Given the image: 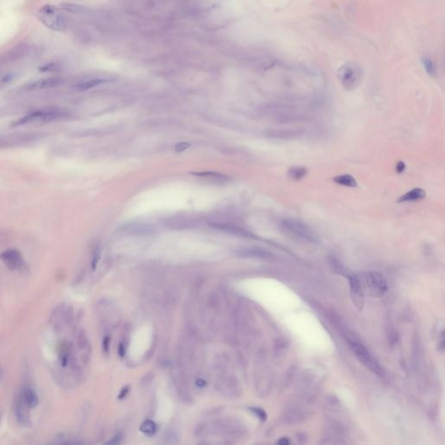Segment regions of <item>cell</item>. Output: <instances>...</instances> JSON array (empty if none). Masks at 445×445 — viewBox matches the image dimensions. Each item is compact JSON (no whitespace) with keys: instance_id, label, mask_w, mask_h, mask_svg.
<instances>
[{"instance_id":"obj_14","label":"cell","mask_w":445,"mask_h":445,"mask_svg":"<svg viewBox=\"0 0 445 445\" xmlns=\"http://www.w3.org/2000/svg\"><path fill=\"white\" fill-rule=\"evenodd\" d=\"M329 263H330V267L331 269L333 270L335 273H338V274L341 275V276H344L347 278L349 275H350V270H348L342 263L340 262L339 260L336 259V258H330L329 259Z\"/></svg>"},{"instance_id":"obj_15","label":"cell","mask_w":445,"mask_h":445,"mask_svg":"<svg viewBox=\"0 0 445 445\" xmlns=\"http://www.w3.org/2000/svg\"><path fill=\"white\" fill-rule=\"evenodd\" d=\"M335 183L346 187H356L358 185L357 180L354 179L353 176L350 174H343V175L337 176L333 179Z\"/></svg>"},{"instance_id":"obj_7","label":"cell","mask_w":445,"mask_h":445,"mask_svg":"<svg viewBox=\"0 0 445 445\" xmlns=\"http://www.w3.org/2000/svg\"><path fill=\"white\" fill-rule=\"evenodd\" d=\"M0 259L9 270L21 271L26 268V263L23 256L16 249L4 250L0 254Z\"/></svg>"},{"instance_id":"obj_6","label":"cell","mask_w":445,"mask_h":445,"mask_svg":"<svg viewBox=\"0 0 445 445\" xmlns=\"http://www.w3.org/2000/svg\"><path fill=\"white\" fill-rule=\"evenodd\" d=\"M39 19L46 27L53 31L63 32L67 27V20L62 13H60V8L50 14L39 13Z\"/></svg>"},{"instance_id":"obj_5","label":"cell","mask_w":445,"mask_h":445,"mask_svg":"<svg viewBox=\"0 0 445 445\" xmlns=\"http://www.w3.org/2000/svg\"><path fill=\"white\" fill-rule=\"evenodd\" d=\"M64 116V112L55 110L50 111H40L32 112L28 115H25L20 120H17L12 123V126H21L27 123H34V122H50L52 120H59Z\"/></svg>"},{"instance_id":"obj_10","label":"cell","mask_w":445,"mask_h":445,"mask_svg":"<svg viewBox=\"0 0 445 445\" xmlns=\"http://www.w3.org/2000/svg\"><path fill=\"white\" fill-rule=\"evenodd\" d=\"M70 322V311L65 306H58L52 312L51 324L54 330L58 332L63 330Z\"/></svg>"},{"instance_id":"obj_21","label":"cell","mask_w":445,"mask_h":445,"mask_svg":"<svg viewBox=\"0 0 445 445\" xmlns=\"http://www.w3.org/2000/svg\"><path fill=\"white\" fill-rule=\"evenodd\" d=\"M444 322L443 321H440V323H438V326L436 327V330H437V341H438V344H437V348H438V351L440 352H444L445 350V328H444Z\"/></svg>"},{"instance_id":"obj_2","label":"cell","mask_w":445,"mask_h":445,"mask_svg":"<svg viewBox=\"0 0 445 445\" xmlns=\"http://www.w3.org/2000/svg\"><path fill=\"white\" fill-rule=\"evenodd\" d=\"M364 292L373 298H382L388 290L385 278L379 272L370 271L358 275Z\"/></svg>"},{"instance_id":"obj_30","label":"cell","mask_w":445,"mask_h":445,"mask_svg":"<svg viewBox=\"0 0 445 445\" xmlns=\"http://www.w3.org/2000/svg\"><path fill=\"white\" fill-rule=\"evenodd\" d=\"M4 379V370L2 369V366L0 364V383L3 381Z\"/></svg>"},{"instance_id":"obj_11","label":"cell","mask_w":445,"mask_h":445,"mask_svg":"<svg viewBox=\"0 0 445 445\" xmlns=\"http://www.w3.org/2000/svg\"><path fill=\"white\" fill-rule=\"evenodd\" d=\"M20 393L24 403L27 405L30 409H33L37 407L39 404V396L37 394L36 390L31 384H24Z\"/></svg>"},{"instance_id":"obj_18","label":"cell","mask_w":445,"mask_h":445,"mask_svg":"<svg viewBox=\"0 0 445 445\" xmlns=\"http://www.w3.org/2000/svg\"><path fill=\"white\" fill-rule=\"evenodd\" d=\"M28 50H29V45L27 44L23 43V44H19V45H17L16 47L12 49V52H10L7 58L10 60H18L25 55L27 53Z\"/></svg>"},{"instance_id":"obj_28","label":"cell","mask_w":445,"mask_h":445,"mask_svg":"<svg viewBox=\"0 0 445 445\" xmlns=\"http://www.w3.org/2000/svg\"><path fill=\"white\" fill-rule=\"evenodd\" d=\"M278 444L283 445H290V441L288 440V438H286V437H283L279 441H278Z\"/></svg>"},{"instance_id":"obj_13","label":"cell","mask_w":445,"mask_h":445,"mask_svg":"<svg viewBox=\"0 0 445 445\" xmlns=\"http://www.w3.org/2000/svg\"><path fill=\"white\" fill-rule=\"evenodd\" d=\"M425 196L426 193L425 190H423L421 188H415V189H412L411 191H408L407 193L400 197L399 199H398V202H400V203L416 202V201H418V200H422V199H425Z\"/></svg>"},{"instance_id":"obj_17","label":"cell","mask_w":445,"mask_h":445,"mask_svg":"<svg viewBox=\"0 0 445 445\" xmlns=\"http://www.w3.org/2000/svg\"><path fill=\"white\" fill-rule=\"evenodd\" d=\"M239 255L242 257H250V258L254 257V258H260V259H267L270 256V253L265 250H257V249L240 250Z\"/></svg>"},{"instance_id":"obj_25","label":"cell","mask_w":445,"mask_h":445,"mask_svg":"<svg viewBox=\"0 0 445 445\" xmlns=\"http://www.w3.org/2000/svg\"><path fill=\"white\" fill-rule=\"evenodd\" d=\"M190 146H191L190 143H187V142H181V143L176 144L175 150L179 152H182V151L187 150Z\"/></svg>"},{"instance_id":"obj_19","label":"cell","mask_w":445,"mask_h":445,"mask_svg":"<svg viewBox=\"0 0 445 445\" xmlns=\"http://www.w3.org/2000/svg\"><path fill=\"white\" fill-rule=\"evenodd\" d=\"M60 10H64L65 12H71V13H75V14H80L86 12V9L84 6L80 5V4H72V3H62L60 4Z\"/></svg>"},{"instance_id":"obj_26","label":"cell","mask_w":445,"mask_h":445,"mask_svg":"<svg viewBox=\"0 0 445 445\" xmlns=\"http://www.w3.org/2000/svg\"><path fill=\"white\" fill-rule=\"evenodd\" d=\"M252 410H253V412L256 413L257 416H259V418H261L263 420H265V419H266V414H265V412H264L263 410H262V409H252Z\"/></svg>"},{"instance_id":"obj_16","label":"cell","mask_w":445,"mask_h":445,"mask_svg":"<svg viewBox=\"0 0 445 445\" xmlns=\"http://www.w3.org/2000/svg\"><path fill=\"white\" fill-rule=\"evenodd\" d=\"M107 80H103V79H94V80H87V81H84V82L77 84L76 89L79 90V91H86V90L92 89V88L96 87L98 85L107 83Z\"/></svg>"},{"instance_id":"obj_4","label":"cell","mask_w":445,"mask_h":445,"mask_svg":"<svg viewBox=\"0 0 445 445\" xmlns=\"http://www.w3.org/2000/svg\"><path fill=\"white\" fill-rule=\"evenodd\" d=\"M349 343L351 350H353L356 357L367 369H369L374 374L378 375V377L384 376V370L381 365L377 361V359L374 358L372 354L366 349L365 346L356 339H350Z\"/></svg>"},{"instance_id":"obj_27","label":"cell","mask_w":445,"mask_h":445,"mask_svg":"<svg viewBox=\"0 0 445 445\" xmlns=\"http://www.w3.org/2000/svg\"><path fill=\"white\" fill-rule=\"evenodd\" d=\"M405 163L399 162V163L397 164V171H398V172H403V171H405Z\"/></svg>"},{"instance_id":"obj_3","label":"cell","mask_w":445,"mask_h":445,"mask_svg":"<svg viewBox=\"0 0 445 445\" xmlns=\"http://www.w3.org/2000/svg\"><path fill=\"white\" fill-rule=\"evenodd\" d=\"M283 230L298 239L310 243L319 242V237L317 232L302 221L297 219H283L281 222Z\"/></svg>"},{"instance_id":"obj_12","label":"cell","mask_w":445,"mask_h":445,"mask_svg":"<svg viewBox=\"0 0 445 445\" xmlns=\"http://www.w3.org/2000/svg\"><path fill=\"white\" fill-rule=\"evenodd\" d=\"M62 83V80L59 78H50V79H43V80H36L32 83L26 84L25 89L28 91H34V90H42L47 88H53L59 86Z\"/></svg>"},{"instance_id":"obj_24","label":"cell","mask_w":445,"mask_h":445,"mask_svg":"<svg viewBox=\"0 0 445 445\" xmlns=\"http://www.w3.org/2000/svg\"><path fill=\"white\" fill-rule=\"evenodd\" d=\"M141 430L143 433L146 434L148 436H151L156 432V425L153 422L148 421L144 422L143 425L141 426Z\"/></svg>"},{"instance_id":"obj_23","label":"cell","mask_w":445,"mask_h":445,"mask_svg":"<svg viewBox=\"0 0 445 445\" xmlns=\"http://www.w3.org/2000/svg\"><path fill=\"white\" fill-rule=\"evenodd\" d=\"M60 69H61V65H60V63H58V62H50V63H46V64H43V65H41V66L39 68L40 72H59Z\"/></svg>"},{"instance_id":"obj_8","label":"cell","mask_w":445,"mask_h":445,"mask_svg":"<svg viewBox=\"0 0 445 445\" xmlns=\"http://www.w3.org/2000/svg\"><path fill=\"white\" fill-rule=\"evenodd\" d=\"M347 279L350 283V294L351 300L358 310L361 311L364 305V292L363 290L360 279L358 278V275L354 274L352 272H350V275L347 277Z\"/></svg>"},{"instance_id":"obj_22","label":"cell","mask_w":445,"mask_h":445,"mask_svg":"<svg viewBox=\"0 0 445 445\" xmlns=\"http://www.w3.org/2000/svg\"><path fill=\"white\" fill-rule=\"evenodd\" d=\"M422 64L424 68L425 69L426 72L429 74L430 77H435L437 75V68L434 64L433 61L427 57H423L421 60Z\"/></svg>"},{"instance_id":"obj_1","label":"cell","mask_w":445,"mask_h":445,"mask_svg":"<svg viewBox=\"0 0 445 445\" xmlns=\"http://www.w3.org/2000/svg\"><path fill=\"white\" fill-rule=\"evenodd\" d=\"M363 69L360 64L349 61L338 69V77L340 83L347 91H354L361 84L363 81Z\"/></svg>"},{"instance_id":"obj_9","label":"cell","mask_w":445,"mask_h":445,"mask_svg":"<svg viewBox=\"0 0 445 445\" xmlns=\"http://www.w3.org/2000/svg\"><path fill=\"white\" fill-rule=\"evenodd\" d=\"M30 408L24 403L20 393H18L14 401V412L16 416L17 421L19 422L20 425L28 427L31 425V415L29 411Z\"/></svg>"},{"instance_id":"obj_20","label":"cell","mask_w":445,"mask_h":445,"mask_svg":"<svg viewBox=\"0 0 445 445\" xmlns=\"http://www.w3.org/2000/svg\"><path fill=\"white\" fill-rule=\"evenodd\" d=\"M307 174V169L301 166H295L290 168L288 171V177L293 180H300L303 179Z\"/></svg>"},{"instance_id":"obj_29","label":"cell","mask_w":445,"mask_h":445,"mask_svg":"<svg viewBox=\"0 0 445 445\" xmlns=\"http://www.w3.org/2000/svg\"><path fill=\"white\" fill-rule=\"evenodd\" d=\"M12 74H8V75H5V76H4V78H3V79H2V82H4V83H5V82H9V81H10V80H12Z\"/></svg>"}]
</instances>
